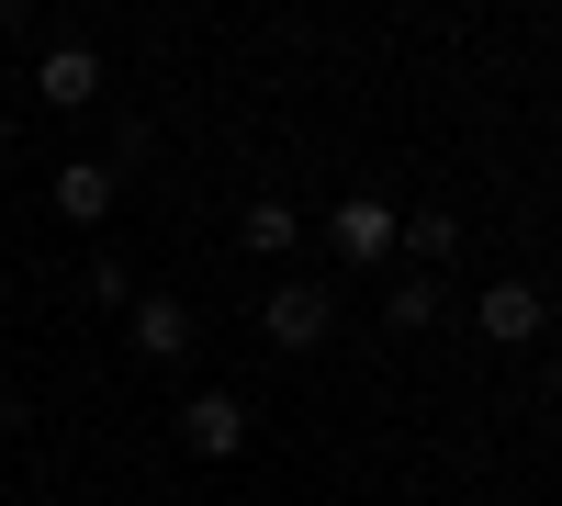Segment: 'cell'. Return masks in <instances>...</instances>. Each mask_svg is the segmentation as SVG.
<instances>
[{"mask_svg":"<svg viewBox=\"0 0 562 506\" xmlns=\"http://www.w3.org/2000/svg\"><path fill=\"white\" fill-rule=\"evenodd\" d=\"M473 327H484L495 349H540V338H551V304H540V282H484Z\"/></svg>","mask_w":562,"mask_h":506,"instance_id":"6da1fadb","label":"cell"},{"mask_svg":"<svg viewBox=\"0 0 562 506\" xmlns=\"http://www.w3.org/2000/svg\"><path fill=\"white\" fill-rule=\"evenodd\" d=\"M259 327H270V349H326V327H338V304H326V282H281Z\"/></svg>","mask_w":562,"mask_h":506,"instance_id":"7a4b0ae2","label":"cell"},{"mask_svg":"<svg viewBox=\"0 0 562 506\" xmlns=\"http://www.w3.org/2000/svg\"><path fill=\"white\" fill-rule=\"evenodd\" d=\"M180 450L237 462V450H248V405H237V394H192V405H180Z\"/></svg>","mask_w":562,"mask_h":506,"instance_id":"3957f363","label":"cell"},{"mask_svg":"<svg viewBox=\"0 0 562 506\" xmlns=\"http://www.w3.org/2000/svg\"><path fill=\"white\" fill-rule=\"evenodd\" d=\"M34 90H45V102H57V113L102 102V57H90L79 34H68V45H45V57H34Z\"/></svg>","mask_w":562,"mask_h":506,"instance_id":"277c9868","label":"cell"},{"mask_svg":"<svg viewBox=\"0 0 562 506\" xmlns=\"http://www.w3.org/2000/svg\"><path fill=\"white\" fill-rule=\"evenodd\" d=\"M124 315H135V349H147V360H192V304H180V293H135Z\"/></svg>","mask_w":562,"mask_h":506,"instance_id":"5b68a950","label":"cell"},{"mask_svg":"<svg viewBox=\"0 0 562 506\" xmlns=\"http://www.w3.org/2000/svg\"><path fill=\"white\" fill-rule=\"evenodd\" d=\"M338 259H360V270H371V259H394V203L349 192V203H338Z\"/></svg>","mask_w":562,"mask_h":506,"instance_id":"8992f818","label":"cell"},{"mask_svg":"<svg viewBox=\"0 0 562 506\" xmlns=\"http://www.w3.org/2000/svg\"><path fill=\"white\" fill-rule=\"evenodd\" d=\"M57 214H68V225H102V214H113V158H68V169H57Z\"/></svg>","mask_w":562,"mask_h":506,"instance_id":"52a82bcc","label":"cell"},{"mask_svg":"<svg viewBox=\"0 0 562 506\" xmlns=\"http://www.w3.org/2000/svg\"><path fill=\"white\" fill-rule=\"evenodd\" d=\"M394 248H405L416 270H439V259H461V214H439V203H428V214H405V225H394Z\"/></svg>","mask_w":562,"mask_h":506,"instance_id":"ba28073f","label":"cell"},{"mask_svg":"<svg viewBox=\"0 0 562 506\" xmlns=\"http://www.w3.org/2000/svg\"><path fill=\"white\" fill-rule=\"evenodd\" d=\"M383 327H394V338H416V327H439V270H405V282L383 293Z\"/></svg>","mask_w":562,"mask_h":506,"instance_id":"9c48e42d","label":"cell"},{"mask_svg":"<svg viewBox=\"0 0 562 506\" xmlns=\"http://www.w3.org/2000/svg\"><path fill=\"white\" fill-rule=\"evenodd\" d=\"M237 237H248V259H281V248L304 237V225H293V203H281V192H259V203H248V225H237Z\"/></svg>","mask_w":562,"mask_h":506,"instance_id":"30bf717a","label":"cell"},{"mask_svg":"<svg viewBox=\"0 0 562 506\" xmlns=\"http://www.w3.org/2000/svg\"><path fill=\"white\" fill-rule=\"evenodd\" d=\"M79 282H90V304H135V259H90Z\"/></svg>","mask_w":562,"mask_h":506,"instance_id":"8fae6325","label":"cell"},{"mask_svg":"<svg viewBox=\"0 0 562 506\" xmlns=\"http://www.w3.org/2000/svg\"><path fill=\"white\" fill-rule=\"evenodd\" d=\"M551 394H562V360H551Z\"/></svg>","mask_w":562,"mask_h":506,"instance_id":"7c38bea8","label":"cell"},{"mask_svg":"<svg viewBox=\"0 0 562 506\" xmlns=\"http://www.w3.org/2000/svg\"><path fill=\"white\" fill-rule=\"evenodd\" d=\"M0 147H12V135H0Z\"/></svg>","mask_w":562,"mask_h":506,"instance_id":"4fadbf2b","label":"cell"}]
</instances>
